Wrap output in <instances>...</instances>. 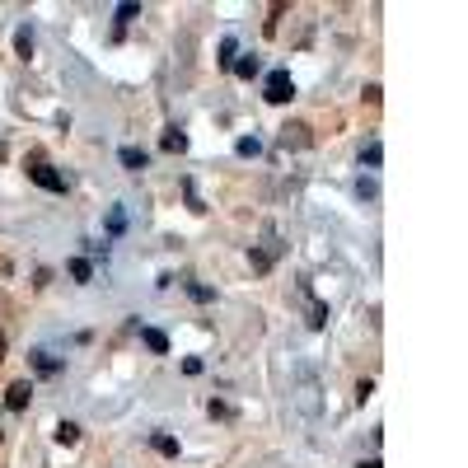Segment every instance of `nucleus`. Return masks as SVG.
I'll return each instance as SVG.
<instances>
[{
	"label": "nucleus",
	"instance_id": "obj_10",
	"mask_svg": "<svg viewBox=\"0 0 468 468\" xmlns=\"http://www.w3.org/2000/svg\"><path fill=\"white\" fill-rule=\"evenodd\" d=\"M300 408H304V413H319V398H314V379L309 375L300 379Z\"/></svg>",
	"mask_w": 468,
	"mask_h": 468
},
{
	"label": "nucleus",
	"instance_id": "obj_5",
	"mask_svg": "<svg viewBox=\"0 0 468 468\" xmlns=\"http://www.w3.org/2000/svg\"><path fill=\"white\" fill-rule=\"evenodd\" d=\"M277 253H281V239L272 234V239H267V248H257V253H253V272H267L272 262H277Z\"/></svg>",
	"mask_w": 468,
	"mask_h": 468
},
{
	"label": "nucleus",
	"instance_id": "obj_22",
	"mask_svg": "<svg viewBox=\"0 0 468 468\" xmlns=\"http://www.w3.org/2000/svg\"><path fill=\"white\" fill-rule=\"evenodd\" d=\"M361 468H384V464H379V459H361Z\"/></svg>",
	"mask_w": 468,
	"mask_h": 468
},
{
	"label": "nucleus",
	"instance_id": "obj_17",
	"mask_svg": "<svg viewBox=\"0 0 468 468\" xmlns=\"http://www.w3.org/2000/svg\"><path fill=\"white\" fill-rule=\"evenodd\" d=\"M356 197H361V201H375V197H379V188H375L370 179H361V183H356Z\"/></svg>",
	"mask_w": 468,
	"mask_h": 468
},
{
	"label": "nucleus",
	"instance_id": "obj_13",
	"mask_svg": "<svg viewBox=\"0 0 468 468\" xmlns=\"http://www.w3.org/2000/svg\"><path fill=\"white\" fill-rule=\"evenodd\" d=\"M56 440H61V445H75V440H80V426L75 422H61V426H56Z\"/></svg>",
	"mask_w": 468,
	"mask_h": 468
},
{
	"label": "nucleus",
	"instance_id": "obj_21",
	"mask_svg": "<svg viewBox=\"0 0 468 468\" xmlns=\"http://www.w3.org/2000/svg\"><path fill=\"white\" fill-rule=\"evenodd\" d=\"M188 290H192V300H201V304H206V300H211V295H216L211 286H188Z\"/></svg>",
	"mask_w": 468,
	"mask_h": 468
},
{
	"label": "nucleus",
	"instance_id": "obj_3",
	"mask_svg": "<svg viewBox=\"0 0 468 468\" xmlns=\"http://www.w3.org/2000/svg\"><path fill=\"white\" fill-rule=\"evenodd\" d=\"M28 179H33L38 188H47V192H66V179H61L56 169H47V164H33V169H28Z\"/></svg>",
	"mask_w": 468,
	"mask_h": 468
},
{
	"label": "nucleus",
	"instance_id": "obj_4",
	"mask_svg": "<svg viewBox=\"0 0 468 468\" xmlns=\"http://www.w3.org/2000/svg\"><path fill=\"white\" fill-rule=\"evenodd\" d=\"M28 398H33V384H28V379H19V384H10V389H5V408H10V413H23V408H28Z\"/></svg>",
	"mask_w": 468,
	"mask_h": 468
},
{
	"label": "nucleus",
	"instance_id": "obj_1",
	"mask_svg": "<svg viewBox=\"0 0 468 468\" xmlns=\"http://www.w3.org/2000/svg\"><path fill=\"white\" fill-rule=\"evenodd\" d=\"M267 103H286L295 99V80H290V70H272L267 75V94H262Z\"/></svg>",
	"mask_w": 468,
	"mask_h": 468
},
{
	"label": "nucleus",
	"instance_id": "obj_18",
	"mask_svg": "<svg viewBox=\"0 0 468 468\" xmlns=\"http://www.w3.org/2000/svg\"><path fill=\"white\" fill-rule=\"evenodd\" d=\"M141 19V5H117V23H132Z\"/></svg>",
	"mask_w": 468,
	"mask_h": 468
},
{
	"label": "nucleus",
	"instance_id": "obj_14",
	"mask_svg": "<svg viewBox=\"0 0 468 468\" xmlns=\"http://www.w3.org/2000/svg\"><path fill=\"white\" fill-rule=\"evenodd\" d=\"M70 277H75V281H94V267H90V257H75V262H70Z\"/></svg>",
	"mask_w": 468,
	"mask_h": 468
},
{
	"label": "nucleus",
	"instance_id": "obj_9",
	"mask_svg": "<svg viewBox=\"0 0 468 468\" xmlns=\"http://www.w3.org/2000/svg\"><path fill=\"white\" fill-rule=\"evenodd\" d=\"M33 370H38V375H56V370H61V361H56L52 351H33Z\"/></svg>",
	"mask_w": 468,
	"mask_h": 468
},
{
	"label": "nucleus",
	"instance_id": "obj_8",
	"mask_svg": "<svg viewBox=\"0 0 468 468\" xmlns=\"http://www.w3.org/2000/svg\"><path fill=\"white\" fill-rule=\"evenodd\" d=\"M141 342L150 346V351H159V356H164V351H169V337L159 333V328H141Z\"/></svg>",
	"mask_w": 468,
	"mask_h": 468
},
{
	"label": "nucleus",
	"instance_id": "obj_12",
	"mask_svg": "<svg viewBox=\"0 0 468 468\" xmlns=\"http://www.w3.org/2000/svg\"><path fill=\"white\" fill-rule=\"evenodd\" d=\"M230 70H234L239 80H253V75H257V56H244V61H234Z\"/></svg>",
	"mask_w": 468,
	"mask_h": 468
},
{
	"label": "nucleus",
	"instance_id": "obj_7",
	"mask_svg": "<svg viewBox=\"0 0 468 468\" xmlns=\"http://www.w3.org/2000/svg\"><path fill=\"white\" fill-rule=\"evenodd\" d=\"M117 159H122V169H132V174L145 169V150H136V145H122V155H117Z\"/></svg>",
	"mask_w": 468,
	"mask_h": 468
},
{
	"label": "nucleus",
	"instance_id": "obj_16",
	"mask_svg": "<svg viewBox=\"0 0 468 468\" xmlns=\"http://www.w3.org/2000/svg\"><path fill=\"white\" fill-rule=\"evenodd\" d=\"M14 52H19V56H33V38H28V28L14 33Z\"/></svg>",
	"mask_w": 468,
	"mask_h": 468
},
{
	"label": "nucleus",
	"instance_id": "obj_20",
	"mask_svg": "<svg viewBox=\"0 0 468 468\" xmlns=\"http://www.w3.org/2000/svg\"><path fill=\"white\" fill-rule=\"evenodd\" d=\"M220 61H225V66H234V38H225V43H220Z\"/></svg>",
	"mask_w": 468,
	"mask_h": 468
},
{
	"label": "nucleus",
	"instance_id": "obj_2",
	"mask_svg": "<svg viewBox=\"0 0 468 468\" xmlns=\"http://www.w3.org/2000/svg\"><path fill=\"white\" fill-rule=\"evenodd\" d=\"M277 141H281V150H304V145H309V127H304V122H286Z\"/></svg>",
	"mask_w": 468,
	"mask_h": 468
},
{
	"label": "nucleus",
	"instance_id": "obj_15",
	"mask_svg": "<svg viewBox=\"0 0 468 468\" xmlns=\"http://www.w3.org/2000/svg\"><path fill=\"white\" fill-rule=\"evenodd\" d=\"M164 150L183 155V150H188V136H183V132H164Z\"/></svg>",
	"mask_w": 468,
	"mask_h": 468
},
{
	"label": "nucleus",
	"instance_id": "obj_11",
	"mask_svg": "<svg viewBox=\"0 0 468 468\" xmlns=\"http://www.w3.org/2000/svg\"><path fill=\"white\" fill-rule=\"evenodd\" d=\"M379 159H384V145H379V141H366V150H361V164H366V169H379Z\"/></svg>",
	"mask_w": 468,
	"mask_h": 468
},
{
	"label": "nucleus",
	"instance_id": "obj_6",
	"mask_svg": "<svg viewBox=\"0 0 468 468\" xmlns=\"http://www.w3.org/2000/svg\"><path fill=\"white\" fill-rule=\"evenodd\" d=\"M150 445H155V454H164V459H179V440H174V435L155 431V435H150Z\"/></svg>",
	"mask_w": 468,
	"mask_h": 468
},
{
	"label": "nucleus",
	"instance_id": "obj_23",
	"mask_svg": "<svg viewBox=\"0 0 468 468\" xmlns=\"http://www.w3.org/2000/svg\"><path fill=\"white\" fill-rule=\"evenodd\" d=\"M0 435H5V431H0Z\"/></svg>",
	"mask_w": 468,
	"mask_h": 468
},
{
	"label": "nucleus",
	"instance_id": "obj_19",
	"mask_svg": "<svg viewBox=\"0 0 468 468\" xmlns=\"http://www.w3.org/2000/svg\"><path fill=\"white\" fill-rule=\"evenodd\" d=\"M234 150H239V155H244V159H248V155H257V150H262V145H257V141H253V136H244V141L234 145Z\"/></svg>",
	"mask_w": 468,
	"mask_h": 468
}]
</instances>
